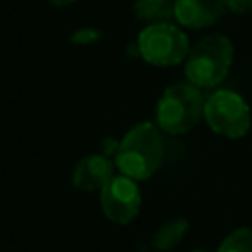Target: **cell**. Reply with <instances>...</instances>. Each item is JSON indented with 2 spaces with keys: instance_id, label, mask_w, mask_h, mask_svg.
<instances>
[{
  "instance_id": "6da1fadb",
  "label": "cell",
  "mask_w": 252,
  "mask_h": 252,
  "mask_svg": "<svg viewBox=\"0 0 252 252\" xmlns=\"http://www.w3.org/2000/svg\"><path fill=\"white\" fill-rule=\"evenodd\" d=\"M161 161L163 140L156 124L140 122L120 138V146L114 156V165L120 173L136 181H146L161 167Z\"/></svg>"
},
{
  "instance_id": "7a4b0ae2",
  "label": "cell",
  "mask_w": 252,
  "mask_h": 252,
  "mask_svg": "<svg viewBox=\"0 0 252 252\" xmlns=\"http://www.w3.org/2000/svg\"><path fill=\"white\" fill-rule=\"evenodd\" d=\"M205 98L197 85L175 83L167 87L156 106L158 128L171 136H181L193 130L203 118Z\"/></svg>"
},
{
  "instance_id": "3957f363",
  "label": "cell",
  "mask_w": 252,
  "mask_h": 252,
  "mask_svg": "<svg viewBox=\"0 0 252 252\" xmlns=\"http://www.w3.org/2000/svg\"><path fill=\"white\" fill-rule=\"evenodd\" d=\"M234 47L222 33H211L199 39L185 59V77L197 87H217L232 65Z\"/></svg>"
},
{
  "instance_id": "277c9868",
  "label": "cell",
  "mask_w": 252,
  "mask_h": 252,
  "mask_svg": "<svg viewBox=\"0 0 252 252\" xmlns=\"http://www.w3.org/2000/svg\"><path fill=\"white\" fill-rule=\"evenodd\" d=\"M203 118L215 134L228 140L244 138L252 126L248 102L238 93L228 89H219L205 98Z\"/></svg>"
},
{
  "instance_id": "5b68a950",
  "label": "cell",
  "mask_w": 252,
  "mask_h": 252,
  "mask_svg": "<svg viewBox=\"0 0 252 252\" xmlns=\"http://www.w3.org/2000/svg\"><path fill=\"white\" fill-rule=\"evenodd\" d=\"M138 55L156 67H173L187 59L189 39L171 22L146 26L136 39Z\"/></svg>"
},
{
  "instance_id": "8992f818",
  "label": "cell",
  "mask_w": 252,
  "mask_h": 252,
  "mask_svg": "<svg viewBox=\"0 0 252 252\" xmlns=\"http://www.w3.org/2000/svg\"><path fill=\"white\" fill-rule=\"evenodd\" d=\"M142 207V193L138 181L118 173L108 179V183L100 189V209L104 217L116 224L132 222Z\"/></svg>"
},
{
  "instance_id": "52a82bcc",
  "label": "cell",
  "mask_w": 252,
  "mask_h": 252,
  "mask_svg": "<svg viewBox=\"0 0 252 252\" xmlns=\"http://www.w3.org/2000/svg\"><path fill=\"white\" fill-rule=\"evenodd\" d=\"M114 175V159L102 154L81 158L73 167V187L79 191H100Z\"/></svg>"
},
{
  "instance_id": "ba28073f",
  "label": "cell",
  "mask_w": 252,
  "mask_h": 252,
  "mask_svg": "<svg viewBox=\"0 0 252 252\" xmlns=\"http://www.w3.org/2000/svg\"><path fill=\"white\" fill-rule=\"evenodd\" d=\"M224 0H175V22L189 30H203L220 20Z\"/></svg>"
},
{
  "instance_id": "9c48e42d",
  "label": "cell",
  "mask_w": 252,
  "mask_h": 252,
  "mask_svg": "<svg viewBox=\"0 0 252 252\" xmlns=\"http://www.w3.org/2000/svg\"><path fill=\"white\" fill-rule=\"evenodd\" d=\"M189 232V220L183 217L177 219H169L165 220L161 226H158V230L152 234V248L158 252H169L175 246H179V242L187 236Z\"/></svg>"
},
{
  "instance_id": "30bf717a",
  "label": "cell",
  "mask_w": 252,
  "mask_h": 252,
  "mask_svg": "<svg viewBox=\"0 0 252 252\" xmlns=\"http://www.w3.org/2000/svg\"><path fill=\"white\" fill-rule=\"evenodd\" d=\"M134 16L144 24H167L175 20V0H134Z\"/></svg>"
},
{
  "instance_id": "8fae6325",
  "label": "cell",
  "mask_w": 252,
  "mask_h": 252,
  "mask_svg": "<svg viewBox=\"0 0 252 252\" xmlns=\"http://www.w3.org/2000/svg\"><path fill=\"white\" fill-rule=\"evenodd\" d=\"M217 252H252V230L246 226L232 230L219 244Z\"/></svg>"
},
{
  "instance_id": "7c38bea8",
  "label": "cell",
  "mask_w": 252,
  "mask_h": 252,
  "mask_svg": "<svg viewBox=\"0 0 252 252\" xmlns=\"http://www.w3.org/2000/svg\"><path fill=\"white\" fill-rule=\"evenodd\" d=\"M102 37V33L91 26H83L79 30H75L71 35H69V41L73 45H91V43H96L98 39Z\"/></svg>"
},
{
  "instance_id": "4fadbf2b",
  "label": "cell",
  "mask_w": 252,
  "mask_h": 252,
  "mask_svg": "<svg viewBox=\"0 0 252 252\" xmlns=\"http://www.w3.org/2000/svg\"><path fill=\"white\" fill-rule=\"evenodd\" d=\"M118 146H120V140H116V138H112V136H106V138H102L100 144H98V154H102V156L114 159V156H116V152H118Z\"/></svg>"
},
{
  "instance_id": "5bb4252c",
  "label": "cell",
  "mask_w": 252,
  "mask_h": 252,
  "mask_svg": "<svg viewBox=\"0 0 252 252\" xmlns=\"http://www.w3.org/2000/svg\"><path fill=\"white\" fill-rule=\"evenodd\" d=\"M226 10H230L232 14H246L252 12V0H224Z\"/></svg>"
},
{
  "instance_id": "9a60e30c",
  "label": "cell",
  "mask_w": 252,
  "mask_h": 252,
  "mask_svg": "<svg viewBox=\"0 0 252 252\" xmlns=\"http://www.w3.org/2000/svg\"><path fill=\"white\" fill-rule=\"evenodd\" d=\"M51 6H57V8H65V6H69V4H73V2H77V0H47Z\"/></svg>"
},
{
  "instance_id": "2e32d148",
  "label": "cell",
  "mask_w": 252,
  "mask_h": 252,
  "mask_svg": "<svg viewBox=\"0 0 252 252\" xmlns=\"http://www.w3.org/2000/svg\"><path fill=\"white\" fill-rule=\"evenodd\" d=\"M191 252H209V250H203V248H195V250H191Z\"/></svg>"
}]
</instances>
